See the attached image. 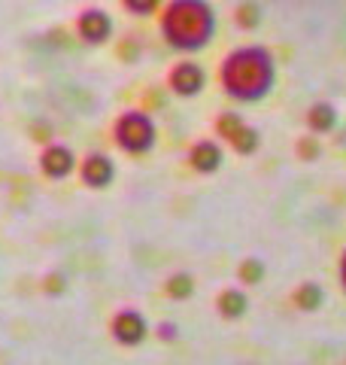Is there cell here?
Segmentation results:
<instances>
[{
    "instance_id": "6da1fadb",
    "label": "cell",
    "mask_w": 346,
    "mask_h": 365,
    "mask_svg": "<svg viewBox=\"0 0 346 365\" xmlns=\"http://www.w3.org/2000/svg\"><path fill=\"white\" fill-rule=\"evenodd\" d=\"M222 91L237 104H258L276 86V58L268 46L249 43L225 55L219 67Z\"/></svg>"
},
{
    "instance_id": "7a4b0ae2",
    "label": "cell",
    "mask_w": 346,
    "mask_h": 365,
    "mask_svg": "<svg viewBox=\"0 0 346 365\" xmlns=\"http://www.w3.org/2000/svg\"><path fill=\"white\" fill-rule=\"evenodd\" d=\"M161 34L179 52H201L216 37V9L210 0H170L161 13Z\"/></svg>"
},
{
    "instance_id": "3957f363",
    "label": "cell",
    "mask_w": 346,
    "mask_h": 365,
    "mask_svg": "<svg viewBox=\"0 0 346 365\" xmlns=\"http://www.w3.org/2000/svg\"><path fill=\"white\" fill-rule=\"evenodd\" d=\"M158 140V131H155V122L146 116L140 110H131L115 122V143L122 146L125 153H134V155H143L155 146Z\"/></svg>"
},
{
    "instance_id": "277c9868",
    "label": "cell",
    "mask_w": 346,
    "mask_h": 365,
    "mask_svg": "<svg viewBox=\"0 0 346 365\" xmlns=\"http://www.w3.org/2000/svg\"><path fill=\"white\" fill-rule=\"evenodd\" d=\"M204 86H206V73H204V67L198 61H179L170 71V88L177 91L179 98L201 95Z\"/></svg>"
},
{
    "instance_id": "5b68a950",
    "label": "cell",
    "mask_w": 346,
    "mask_h": 365,
    "mask_svg": "<svg viewBox=\"0 0 346 365\" xmlns=\"http://www.w3.org/2000/svg\"><path fill=\"white\" fill-rule=\"evenodd\" d=\"M112 335L119 344H140V341L149 335V326H146V319L143 314H137V311H119L112 317Z\"/></svg>"
},
{
    "instance_id": "8992f818",
    "label": "cell",
    "mask_w": 346,
    "mask_h": 365,
    "mask_svg": "<svg viewBox=\"0 0 346 365\" xmlns=\"http://www.w3.org/2000/svg\"><path fill=\"white\" fill-rule=\"evenodd\" d=\"M189 162H192L194 170H201V174H213V170L222 168L225 153H222V146H219L216 140H198L192 146V153H189Z\"/></svg>"
},
{
    "instance_id": "52a82bcc",
    "label": "cell",
    "mask_w": 346,
    "mask_h": 365,
    "mask_svg": "<svg viewBox=\"0 0 346 365\" xmlns=\"http://www.w3.org/2000/svg\"><path fill=\"white\" fill-rule=\"evenodd\" d=\"M110 19L107 13H100V9H88V13H83V19H79V34L88 40V43H103L110 37Z\"/></svg>"
},
{
    "instance_id": "ba28073f",
    "label": "cell",
    "mask_w": 346,
    "mask_h": 365,
    "mask_svg": "<svg viewBox=\"0 0 346 365\" xmlns=\"http://www.w3.org/2000/svg\"><path fill=\"white\" fill-rule=\"evenodd\" d=\"M307 128L313 134H328L337 128V107L328 104V101H319L307 110Z\"/></svg>"
},
{
    "instance_id": "9c48e42d",
    "label": "cell",
    "mask_w": 346,
    "mask_h": 365,
    "mask_svg": "<svg viewBox=\"0 0 346 365\" xmlns=\"http://www.w3.org/2000/svg\"><path fill=\"white\" fill-rule=\"evenodd\" d=\"M292 302H295L298 311L313 314V311H319V307L325 304V289H322V283H316V280H304L301 287L295 289Z\"/></svg>"
},
{
    "instance_id": "30bf717a",
    "label": "cell",
    "mask_w": 346,
    "mask_h": 365,
    "mask_svg": "<svg viewBox=\"0 0 346 365\" xmlns=\"http://www.w3.org/2000/svg\"><path fill=\"white\" fill-rule=\"evenodd\" d=\"M83 180L88 182V186H95V189L110 186V180H112V162H110L107 155H88L85 165H83Z\"/></svg>"
},
{
    "instance_id": "8fae6325",
    "label": "cell",
    "mask_w": 346,
    "mask_h": 365,
    "mask_svg": "<svg viewBox=\"0 0 346 365\" xmlns=\"http://www.w3.org/2000/svg\"><path fill=\"white\" fill-rule=\"evenodd\" d=\"M246 311H249V299H246L243 289L231 287V289H225L222 295H219V314H222L225 319H240Z\"/></svg>"
},
{
    "instance_id": "7c38bea8",
    "label": "cell",
    "mask_w": 346,
    "mask_h": 365,
    "mask_svg": "<svg viewBox=\"0 0 346 365\" xmlns=\"http://www.w3.org/2000/svg\"><path fill=\"white\" fill-rule=\"evenodd\" d=\"M43 168L49 177H64V174H70V168H73V155L67 153L64 146H52V150L43 155Z\"/></svg>"
},
{
    "instance_id": "4fadbf2b",
    "label": "cell",
    "mask_w": 346,
    "mask_h": 365,
    "mask_svg": "<svg viewBox=\"0 0 346 365\" xmlns=\"http://www.w3.org/2000/svg\"><path fill=\"white\" fill-rule=\"evenodd\" d=\"M228 143L234 146V150H237L240 155H252V153L258 150V143H261V134H258L256 128H252V125H243V128H240L234 137H231Z\"/></svg>"
},
{
    "instance_id": "5bb4252c",
    "label": "cell",
    "mask_w": 346,
    "mask_h": 365,
    "mask_svg": "<svg viewBox=\"0 0 346 365\" xmlns=\"http://www.w3.org/2000/svg\"><path fill=\"white\" fill-rule=\"evenodd\" d=\"M237 274H240V280H243L246 287H256V283H261V280H264V262H261V259H256V256H249V259L240 262Z\"/></svg>"
},
{
    "instance_id": "9a60e30c",
    "label": "cell",
    "mask_w": 346,
    "mask_h": 365,
    "mask_svg": "<svg viewBox=\"0 0 346 365\" xmlns=\"http://www.w3.org/2000/svg\"><path fill=\"white\" fill-rule=\"evenodd\" d=\"M167 292L173 295V299H189V295L194 292V280L189 277V274H173V277L167 280Z\"/></svg>"
},
{
    "instance_id": "2e32d148",
    "label": "cell",
    "mask_w": 346,
    "mask_h": 365,
    "mask_svg": "<svg viewBox=\"0 0 346 365\" xmlns=\"http://www.w3.org/2000/svg\"><path fill=\"white\" fill-rule=\"evenodd\" d=\"M234 19H237V25H240V28H249V31H252V28H256L258 21H261V9H258L256 4H243V6L237 9V16H234Z\"/></svg>"
},
{
    "instance_id": "e0dca14e",
    "label": "cell",
    "mask_w": 346,
    "mask_h": 365,
    "mask_svg": "<svg viewBox=\"0 0 346 365\" xmlns=\"http://www.w3.org/2000/svg\"><path fill=\"white\" fill-rule=\"evenodd\" d=\"M319 153H322V146H319V140H316V134H313V137H304V140L298 143V155H301L304 162H316Z\"/></svg>"
},
{
    "instance_id": "ac0fdd59",
    "label": "cell",
    "mask_w": 346,
    "mask_h": 365,
    "mask_svg": "<svg viewBox=\"0 0 346 365\" xmlns=\"http://www.w3.org/2000/svg\"><path fill=\"white\" fill-rule=\"evenodd\" d=\"M122 4L128 6L131 13H137V16H149V13H155V9H158L161 0H122Z\"/></svg>"
},
{
    "instance_id": "d6986e66",
    "label": "cell",
    "mask_w": 346,
    "mask_h": 365,
    "mask_svg": "<svg viewBox=\"0 0 346 365\" xmlns=\"http://www.w3.org/2000/svg\"><path fill=\"white\" fill-rule=\"evenodd\" d=\"M337 280H340V289H343V295H346V247H343L340 262H337Z\"/></svg>"
},
{
    "instance_id": "ffe728a7",
    "label": "cell",
    "mask_w": 346,
    "mask_h": 365,
    "mask_svg": "<svg viewBox=\"0 0 346 365\" xmlns=\"http://www.w3.org/2000/svg\"><path fill=\"white\" fill-rule=\"evenodd\" d=\"M161 338H173V326H170V323L161 326Z\"/></svg>"
}]
</instances>
